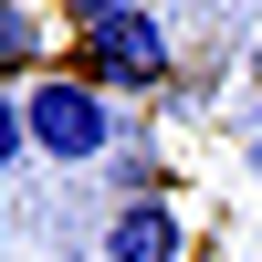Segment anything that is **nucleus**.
Instances as JSON below:
<instances>
[{"label": "nucleus", "instance_id": "obj_7", "mask_svg": "<svg viewBox=\"0 0 262 262\" xmlns=\"http://www.w3.org/2000/svg\"><path fill=\"white\" fill-rule=\"evenodd\" d=\"M252 95H262V42H252Z\"/></svg>", "mask_w": 262, "mask_h": 262}, {"label": "nucleus", "instance_id": "obj_6", "mask_svg": "<svg viewBox=\"0 0 262 262\" xmlns=\"http://www.w3.org/2000/svg\"><path fill=\"white\" fill-rule=\"evenodd\" d=\"M21 147H32V126H21V95H11V84H0V168H11Z\"/></svg>", "mask_w": 262, "mask_h": 262}, {"label": "nucleus", "instance_id": "obj_1", "mask_svg": "<svg viewBox=\"0 0 262 262\" xmlns=\"http://www.w3.org/2000/svg\"><path fill=\"white\" fill-rule=\"evenodd\" d=\"M21 126H32L42 158L84 168V158L116 147V95H95L84 74H32V84H21Z\"/></svg>", "mask_w": 262, "mask_h": 262}, {"label": "nucleus", "instance_id": "obj_2", "mask_svg": "<svg viewBox=\"0 0 262 262\" xmlns=\"http://www.w3.org/2000/svg\"><path fill=\"white\" fill-rule=\"evenodd\" d=\"M84 84H95V95H137V84H168V32H158L147 11L95 21V32H84Z\"/></svg>", "mask_w": 262, "mask_h": 262}, {"label": "nucleus", "instance_id": "obj_8", "mask_svg": "<svg viewBox=\"0 0 262 262\" xmlns=\"http://www.w3.org/2000/svg\"><path fill=\"white\" fill-rule=\"evenodd\" d=\"M252 168H262V137H252Z\"/></svg>", "mask_w": 262, "mask_h": 262}, {"label": "nucleus", "instance_id": "obj_5", "mask_svg": "<svg viewBox=\"0 0 262 262\" xmlns=\"http://www.w3.org/2000/svg\"><path fill=\"white\" fill-rule=\"evenodd\" d=\"M63 21H84V32H95V21H126V11H147V0H53Z\"/></svg>", "mask_w": 262, "mask_h": 262}, {"label": "nucleus", "instance_id": "obj_3", "mask_svg": "<svg viewBox=\"0 0 262 262\" xmlns=\"http://www.w3.org/2000/svg\"><path fill=\"white\" fill-rule=\"evenodd\" d=\"M105 262H179V210H168L158 189L116 200L105 210Z\"/></svg>", "mask_w": 262, "mask_h": 262}, {"label": "nucleus", "instance_id": "obj_4", "mask_svg": "<svg viewBox=\"0 0 262 262\" xmlns=\"http://www.w3.org/2000/svg\"><path fill=\"white\" fill-rule=\"evenodd\" d=\"M32 53H42V11L32 0H0V84L32 74Z\"/></svg>", "mask_w": 262, "mask_h": 262}]
</instances>
